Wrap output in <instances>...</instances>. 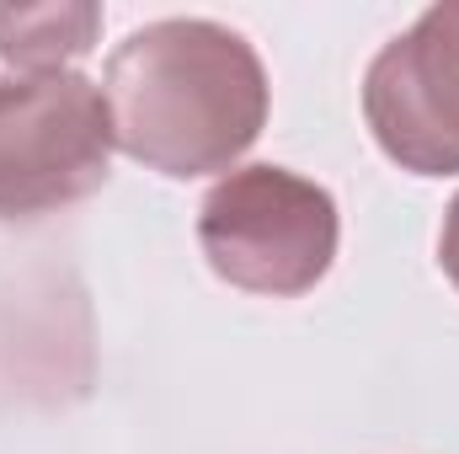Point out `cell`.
<instances>
[{"label": "cell", "mask_w": 459, "mask_h": 454, "mask_svg": "<svg viewBox=\"0 0 459 454\" xmlns=\"http://www.w3.org/2000/svg\"><path fill=\"white\" fill-rule=\"evenodd\" d=\"M113 139L166 177H204L240 161L267 123L256 48L204 16H171L128 32L108 59Z\"/></svg>", "instance_id": "1"}, {"label": "cell", "mask_w": 459, "mask_h": 454, "mask_svg": "<svg viewBox=\"0 0 459 454\" xmlns=\"http://www.w3.org/2000/svg\"><path fill=\"white\" fill-rule=\"evenodd\" d=\"M209 267L246 294H305L337 257V204L289 166H240L198 209Z\"/></svg>", "instance_id": "2"}, {"label": "cell", "mask_w": 459, "mask_h": 454, "mask_svg": "<svg viewBox=\"0 0 459 454\" xmlns=\"http://www.w3.org/2000/svg\"><path fill=\"white\" fill-rule=\"evenodd\" d=\"M108 97L75 75H0V220L91 198L113 166Z\"/></svg>", "instance_id": "3"}, {"label": "cell", "mask_w": 459, "mask_h": 454, "mask_svg": "<svg viewBox=\"0 0 459 454\" xmlns=\"http://www.w3.org/2000/svg\"><path fill=\"white\" fill-rule=\"evenodd\" d=\"M363 113L390 161L417 177L459 171V0L390 38L363 75Z\"/></svg>", "instance_id": "4"}, {"label": "cell", "mask_w": 459, "mask_h": 454, "mask_svg": "<svg viewBox=\"0 0 459 454\" xmlns=\"http://www.w3.org/2000/svg\"><path fill=\"white\" fill-rule=\"evenodd\" d=\"M102 27L97 5H0V59L22 65L32 75L59 70L65 59H81Z\"/></svg>", "instance_id": "5"}, {"label": "cell", "mask_w": 459, "mask_h": 454, "mask_svg": "<svg viewBox=\"0 0 459 454\" xmlns=\"http://www.w3.org/2000/svg\"><path fill=\"white\" fill-rule=\"evenodd\" d=\"M438 262H444L449 284L459 289V198L449 204V214H444V235H438Z\"/></svg>", "instance_id": "6"}]
</instances>
